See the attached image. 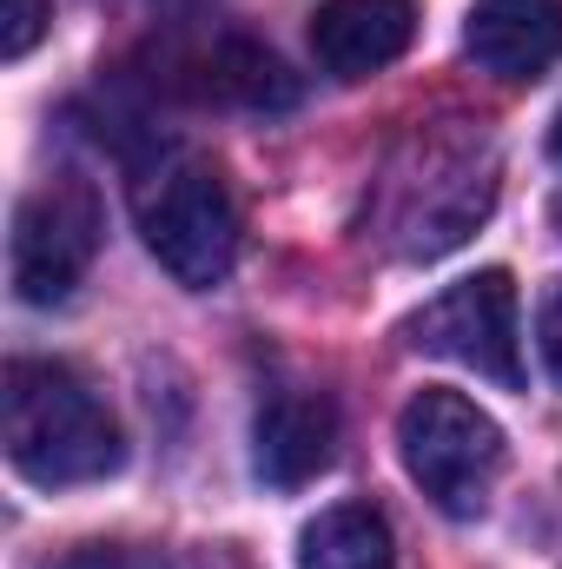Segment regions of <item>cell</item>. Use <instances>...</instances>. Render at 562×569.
<instances>
[{
  "mask_svg": "<svg viewBox=\"0 0 562 569\" xmlns=\"http://www.w3.org/2000/svg\"><path fill=\"white\" fill-rule=\"evenodd\" d=\"M0 443L7 463L40 483V490H73V483H100L120 470L127 443L113 411L100 405V391L53 358H13L7 385H0Z\"/></svg>",
  "mask_w": 562,
  "mask_h": 569,
  "instance_id": "cell-1",
  "label": "cell"
},
{
  "mask_svg": "<svg viewBox=\"0 0 562 569\" xmlns=\"http://www.w3.org/2000/svg\"><path fill=\"white\" fill-rule=\"evenodd\" d=\"M140 232L145 252L192 291L225 284L232 259H239V206L232 186L212 159H165L152 179L140 186Z\"/></svg>",
  "mask_w": 562,
  "mask_h": 569,
  "instance_id": "cell-2",
  "label": "cell"
},
{
  "mask_svg": "<svg viewBox=\"0 0 562 569\" xmlns=\"http://www.w3.org/2000/svg\"><path fill=\"white\" fill-rule=\"evenodd\" d=\"M398 450H404L411 483L443 517H483V503H490V490L503 477V430H496V418L476 398L443 391V385L418 391L398 411Z\"/></svg>",
  "mask_w": 562,
  "mask_h": 569,
  "instance_id": "cell-3",
  "label": "cell"
},
{
  "mask_svg": "<svg viewBox=\"0 0 562 569\" xmlns=\"http://www.w3.org/2000/svg\"><path fill=\"white\" fill-rule=\"evenodd\" d=\"M93 252H100V192L87 179L53 172L20 199L7 239V272L20 305H67L93 272Z\"/></svg>",
  "mask_w": 562,
  "mask_h": 569,
  "instance_id": "cell-4",
  "label": "cell"
},
{
  "mask_svg": "<svg viewBox=\"0 0 562 569\" xmlns=\"http://www.w3.org/2000/svg\"><path fill=\"white\" fill-rule=\"evenodd\" d=\"M411 345L430 358H450L476 378H496V385H523V338H516V284L510 272H476V279H456L450 291H436L418 318L404 325Z\"/></svg>",
  "mask_w": 562,
  "mask_h": 569,
  "instance_id": "cell-5",
  "label": "cell"
},
{
  "mask_svg": "<svg viewBox=\"0 0 562 569\" xmlns=\"http://www.w3.org/2000/svg\"><path fill=\"white\" fill-rule=\"evenodd\" d=\"M418 33V0H318L311 13V53L331 80H371L384 73Z\"/></svg>",
  "mask_w": 562,
  "mask_h": 569,
  "instance_id": "cell-6",
  "label": "cell"
},
{
  "mask_svg": "<svg viewBox=\"0 0 562 569\" xmlns=\"http://www.w3.org/2000/svg\"><path fill=\"white\" fill-rule=\"evenodd\" d=\"M463 53L510 87L543 80L562 60V0H476L463 20Z\"/></svg>",
  "mask_w": 562,
  "mask_h": 569,
  "instance_id": "cell-7",
  "label": "cell"
},
{
  "mask_svg": "<svg viewBox=\"0 0 562 569\" xmlns=\"http://www.w3.org/2000/svg\"><path fill=\"white\" fill-rule=\"evenodd\" d=\"M338 457V411L318 391H279L265 398L259 425H252V470L272 490H298L318 470H331Z\"/></svg>",
  "mask_w": 562,
  "mask_h": 569,
  "instance_id": "cell-8",
  "label": "cell"
},
{
  "mask_svg": "<svg viewBox=\"0 0 562 569\" xmlns=\"http://www.w3.org/2000/svg\"><path fill=\"white\" fill-rule=\"evenodd\" d=\"M185 73H192V93H199V100H219V107H252V113H265V107H291V100H298L284 60L272 47H259V40H219V47H205Z\"/></svg>",
  "mask_w": 562,
  "mask_h": 569,
  "instance_id": "cell-9",
  "label": "cell"
},
{
  "mask_svg": "<svg viewBox=\"0 0 562 569\" xmlns=\"http://www.w3.org/2000/svg\"><path fill=\"white\" fill-rule=\"evenodd\" d=\"M298 569H398V543H391L384 510H371V503L318 510L298 537Z\"/></svg>",
  "mask_w": 562,
  "mask_h": 569,
  "instance_id": "cell-10",
  "label": "cell"
},
{
  "mask_svg": "<svg viewBox=\"0 0 562 569\" xmlns=\"http://www.w3.org/2000/svg\"><path fill=\"white\" fill-rule=\"evenodd\" d=\"M47 20H53V0H7V13H0V53L27 60L33 40L47 33Z\"/></svg>",
  "mask_w": 562,
  "mask_h": 569,
  "instance_id": "cell-11",
  "label": "cell"
},
{
  "mask_svg": "<svg viewBox=\"0 0 562 569\" xmlns=\"http://www.w3.org/2000/svg\"><path fill=\"white\" fill-rule=\"evenodd\" d=\"M60 569H165L152 550H140V543H87L80 557H67Z\"/></svg>",
  "mask_w": 562,
  "mask_h": 569,
  "instance_id": "cell-12",
  "label": "cell"
},
{
  "mask_svg": "<svg viewBox=\"0 0 562 569\" xmlns=\"http://www.w3.org/2000/svg\"><path fill=\"white\" fill-rule=\"evenodd\" d=\"M536 351H543V371L562 385V284H550V298L536 311Z\"/></svg>",
  "mask_w": 562,
  "mask_h": 569,
  "instance_id": "cell-13",
  "label": "cell"
},
{
  "mask_svg": "<svg viewBox=\"0 0 562 569\" xmlns=\"http://www.w3.org/2000/svg\"><path fill=\"white\" fill-rule=\"evenodd\" d=\"M550 152L562 159V113H556V133H550Z\"/></svg>",
  "mask_w": 562,
  "mask_h": 569,
  "instance_id": "cell-14",
  "label": "cell"
},
{
  "mask_svg": "<svg viewBox=\"0 0 562 569\" xmlns=\"http://www.w3.org/2000/svg\"><path fill=\"white\" fill-rule=\"evenodd\" d=\"M556 232H562V199H556Z\"/></svg>",
  "mask_w": 562,
  "mask_h": 569,
  "instance_id": "cell-15",
  "label": "cell"
}]
</instances>
